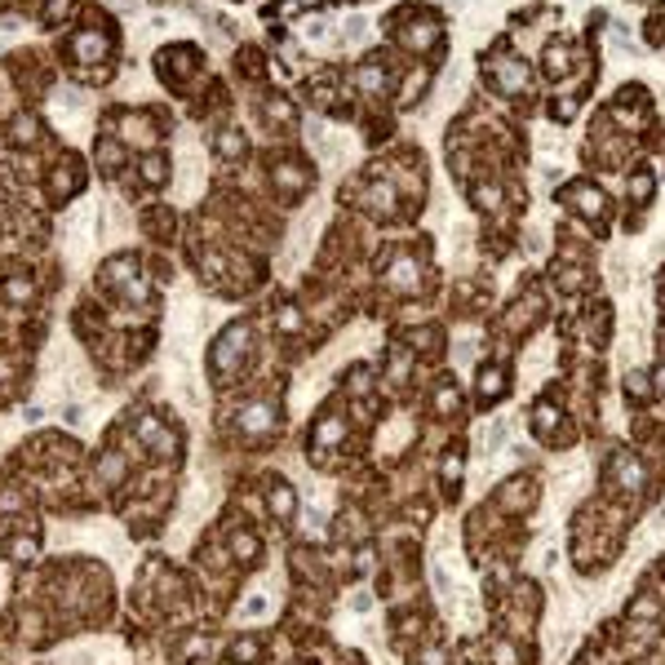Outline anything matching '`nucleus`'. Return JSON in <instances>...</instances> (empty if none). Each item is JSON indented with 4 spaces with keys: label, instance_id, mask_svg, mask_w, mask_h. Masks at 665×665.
Returning a JSON list of instances; mask_svg holds the SVG:
<instances>
[{
    "label": "nucleus",
    "instance_id": "obj_6",
    "mask_svg": "<svg viewBox=\"0 0 665 665\" xmlns=\"http://www.w3.org/2000/svg\"><path fill=\"white\" fill-rule=\"evenodd\" d=\"M576 62H581V45H572V40H546V49H541V71H546V80H555V85H568V75L576 71Z\"/></svg>",
    "mask_w": 665,
    "mask_h": 665
},
{
    "label": "nucleus",
    "instance_id": "obj_3",
    "mask_svg": "<svg viewBox=\"0 0 665 665\" xmlns=\"http://www.w3.org/2000/svg\"><path fill=\"white\" fill-rule=\"evenodd\" d=\"M559 200H563V209H568L572 218H581L586 226H604V222H608V213H612L608 191H604L599 183H591V178L568 183V187L559 191Z\"/></svg>",
    "mask_w": 665,
    "mask_h": 665
},
{
    "label": "nucleus",
    "instance_id": "obj_2",
    "mask_svg": "<svg viewBox=\"0 0 665 665\" xmlns=\"http://www.w3.org/2000/svg\"><path fill=\"white\" fill-rule=\"evenodd\" d=\"M483 80L492 85V94H502V98L533 94V67L524 62V54L511 49V40H497L492 54H483Z\"/></svg>",
    "mask_w": 665,
    "mask_h": 665
},
{
    "label": "nucleus",
    "instance_id": "obj_10",
    "mask_svg": "<svg viewBox=\"0 0 665 665\" xmlns=\"http://www.w3.org/2000/svg\"><path fill=\"white\" fill-rule=\"evenodd\" d=\"M138 174L147 178V187H164V178H170V160H164L160 151H147L138 160Z\"/></svg>",
    "mask_w": 665,
    "mask_h": 665
},
{
    "label": "nucleus",
    "instance_id": "obj_9",
    "mask_svg": "<svg viewBox=\"0 0 665 665\" xmlns=\"http://www.w3.org/2000/svg\"><path fill=\"white\" fill-rule=\"evenodd\" d=\"M213 151H218V160H244V138H240V129H235V125H218V129H213Z\"/></svg>",
    "mask_w": 665,
    "mask_h": 665
},
{
    "label": "nucleus",
    "instance_id": "obj_1",
    "mask_svg": "<svg viewBox=\"0 0 665 665\" xmlns=\"http://www.w3.org/2000/svg\"><path fill=\"white\" fill-rule=\"evenodd\" d=\"M390 40L408 54V58H418V62H440V54H444V19L435 14V10H412V5H404V10H395V19H390Z\"/></svg>",
    "mask_w": 665,
    "mask_h": 665
},
{
    "label": "nucleus",
    "instance_id": "obj_11",
    "mask_svg": "<svg viewBox=\"0 0 665 665\" xmlns=\"http://www.w3.org/2000/svg\"><path fill=\"white\" fill-rule=\"evenodd\" d=\"M479 390H483V395H497V390H502V373L488 369V373L479 377Z\"/></svg>",
    "mask_w": 665,
    "mask_h": 665
},
{
    "label": "nucleus",
    "instance_id": "obj_4",
    "mask_svg": "<svg viewBox=\"0 0 665 665\" xmlns=\"http://www.w3.org/2000/svg\"><path fill=\"white\" fill-rule=\"evenodd\" d=\"M311 164L302 160V155H293V151H280L276 160H271V187L280 191V196H289V200H298L306 187H311Z\"/></svg>",
    "mask_w": 665,
    "mask_h": 665
},
{
    "label": "nucleus",
    "instance_id": "obj_5",
    "mask_svg": "<svg viewBox=\"0 0 665 665\" xmlns=\"http://www.w3.org/2000/svg\"><path fill=\"white\" fill-rule=\"evenodd\" d=\"M200 67H205V54L196 45H174L170 54L160 58V75L178 80V90H191V80L200 75Z\"/></svg>",
    "mask_w": 665,
    "mask_h": 665
},
{
    "label": "nucleus",
    "instance_id": "obj_7",
    "mask_svg": "<svg viewBox=\"0 0 665 665\" xmlns=\"http://www.w3.org/2000/svg\"><path fill=\"white\" fill-rule=\"evenodd\" d=\"M626 196H630V205H634V209H648V205H652V196H656V178H652V170H639V164H634V170L626 174Z\"/></svg>",
    "mask_w": 665,
    "mask_h": 665
},
{
    "label": "nucleus",
    "instance_id": "obj_8",
    "mask_svg": "<svg viewBox=\"0 0 665 665\" xmlns=\"http://www.w3.org/2000/svg\"><path fill=\"white\" fill-rule=\"evenodd\" d=\"M262 116H267L271 129H289V125L298 120V112H293V103H289L284 94H267V98H262Z\"/></svg>",
    "mask_w": 665,
    "mask_h": 665
}]
</instances>
